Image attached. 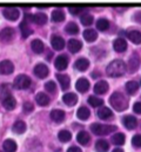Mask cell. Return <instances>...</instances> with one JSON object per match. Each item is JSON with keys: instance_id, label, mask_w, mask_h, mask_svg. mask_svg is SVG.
<instances>
[{"instance_id": "1", "label": "cell", "mask_w": 141, "mask_h": 152, "mask_svg": "<svg viewBox=\"0 0 141 152\" xmlns=\"http://www.w3.org/2000/svg\"><path fill=\"white\" fill-rule=\"evenodd\" d=\"M126 69H127L126 64L122 60L118 59V60H113L108 64V66L106 69V73H107V76L115 78V77L122 76L126 72Z\"/></svg>"}, {"instance_id": "2", "label": "cell", "mask_w": 141, "mask_h": 152, "mask_svg": "<svg viewBox=\"0 0 141 152\" xmlns=\"http://www.w3.org/2000/svg\"><path fill=\"white\" fill-rule=\"evenodd\" d=\"M109 103L116 111H125L128 107V99L121 92H114L109 98Z\"/></svg>"}, {"instance_id": "3", "label": "cell", "mask_w": 141, "mask_h": 152, "mask_svg": "<svg viewBox=\"0 0 141 152\" xmlns=\"http://www.w3.org/2000/svg\"><path fill=\"white\" fill-rule=\"evenodd\" d=\"M91 131L97 136H105L108 133H112L116 131V126L113 125H102L99 123H93L91 125Z\"/></svg>"}, {"instance_id": "4", "label": "cell", "mask_w": 141, "mask_h": 152, "mask_svg": "<svg viewBox=\"0 0 141 152\" xmlns=\"http://www.w3.org/2000/svg\"><path fill=\"white\" fill-rule=\"evenodd\" d=\"M14 86L18 90H26L31 86V78L26 75H19L14 80Z\"/></svg>"}, {"instance_id": "5", "label": "cell", "mask_w": 141, "mask_h": 152, "mask_svg": "<svg viewBox=\"0 0 141 152\" xmlns=\"http://www.w3.org/2000/svg\"><path fill=\"white\" fill-rule=\"evenodd\" d=\"M2 14L8 20H17L20 15V12L15 7H5L2 8Z\"/></svg>"}, {"instance_id": "6", "label": "cell", "mask_w": 141, "mask_h": 152, "mask_svg": "<svg viewBox=\"0 0 141 152\" xmlns=\"http://www.w3.org/2000/svg\"><path fill=\"white\" fill-rule=\"evenodd\" d=\"M139 64H140V57H139L137 53L132 54V56H131V58L128 59V65H127L128 71H129L131 73H134V72L138 70Z\"/></svg>"}, {"instance_id": "7", "label": "cell", "mask_w": 141, "mask_h": 152, "mask_svg": "<svg viewBox=\"0 0 141 152\" xmlns=\"http://www.w3.org/2000/svg\"><path fill=\"white\" fill-rule=\"evenodd\" d=\"M2 106L6 109V110H8V111H11V110H14L15 109V106H17V100L14 99V97L13 96H7V97H5V98H2Z\"/></svg>"}, {"instance_id": "8", "label": "cell", "mask_w": 141, "mask_h": 152, "mask_svg": "<svg viewBox=\"0 0 141 152\" xmlns=\"http://www.w3.org/2000/svg\"><path fill=\"white\" fill-rule=\"evenodd\" d=\"M122 124H124V126H125L126 129L133 130V129L137 127L138 120H137V118L133 117V115H126V117L122 118Z\"/></svg>"}, {"instance_id": "9", "label": "cell", "mask_w": 141, "mask_h": 152, "mask_svg": "<svg viewBox=\"0 0 141 152\" xmlns=\"http://www.w3.org/2000/svg\"><path fill=\"white\" fill-rule=\"evenodd\" d=\"M51 44H52V47L55 51H60V50H63L65 47V40L61 38L60 36H52Z\"/></svg>"}, {"instance_id": "10", "label": "cell", "mask_w": 141, "mask_h": 152, "mask_svg": "<svg viewBox=\"0 0 141 152\" xmlns=\"http://www.w3.org/2000/svg\"><path fill=\"white\" fill-rule=\"evenodd\" d=\"M48 67L45 65V64H38V65H35L34 67V75L38 78H46V77L48 76Z\"/></svg>"}, {"instance_id": "11", "label": "cell", "mask_w": 141, "mask_h": 152, "mask_svg": "<svg viewBox=\"0 0 141 152\" xmlns=\"http://www.w3.org/2000/svg\"><path fill=\"white\" fill-rule=\"evenodd\" d=\"M67 65H68V59H67L66 56H59L54 61V66L59 71H63V70L67 69Z\"/></svg>"}, {"instance_id": "12", "label": "cell", "mask_w": 141, "mask_h": 152, "mask_svg": "<svg viewBox=\"0 0 141 152\" xmlns=\"http://www.w3.org/2000/svg\"><path fill=\"white\" fill-rule=\"evenodd\" d=\"M75 88L81 92V93H85L86 91H88L89 88V81L86 79V78H80L76 83H75Z\"/></svg>"}, {"instance_id": "13", "label": "cell", "mask_w": 141, "mask_h": 152, "mask_svg": "<svg viewBox=\"0 0 141 152\" xmlns=\"http://www.w3.org/2000/svg\"><path fill=\"white\" fill-rule=\"evenodd\" d=\"M67 47L72 53H76L82 48V42L78 39H70L68 44H67Z\"/></svg>"}, {"instance_id": "14", "label": "cell", "mask_w": 141, "mask_h": 152, "mask_svg": "<svg viewBox=\"0 0 141 152\" xmlns=\"http://www.w3.org/2000/svg\"><path fill=\"white\" fill-rule=\"evenodd\" d=\"M0 69L2 75H11L14 71V65L9 60H2L0 64Z\"/></svg>"}, {"instance_id": "15", "label": "cell", "mask_w": 141, "mask_h": 152, "mask_svg": "<svg viewBox=\"0 0 141 152\" xmlns=\"http://www.w3.org/2000/svg\"><path fill=\"white\" fill-rule=\"evenodd\" d=\"M113 47L116 52H124L127 48V42L122 38H116L113 41Z\"/></svg>"}, {"instance_id": "16", "label": "cell", "mask_w": 141, "mask_h": 152, "mask_svg": "<svg viewBox=\"0 0 141 152\" xmlns=\"http://www.w3.org/2000/svg\"><path fill=\"white\" fill-rule=\"evenodd\" d=\"M108 91V84L105 80H100L94 85V92L97 94H105Z\"/></svg>"}, {"instance_id": "17", "label": "cell", "mask_w": 141, "mask_h": 152, "mask_svg": "<svg viewBox=\"0 0 141 152\" xmlns=\"http://www.w3.org/2000/svg\"><path fill=\"white\" fill-rule=\"evenodd\" d=\"M88 66H89V61H88L86 58H80V59H78V60L75 61V64H74V67H75L78 71H81V72L86 71V70L88 69Z\"/></svg>"}, {"instance_id": "18", "label": "cell", "mask_w": 141, "mask_h": 152, "mask_svg": "<svg viewBox=\"0 0 141 152\" xmlns=\"http://www.w3.org/2000/svg\"><path fill=\"white\" fill-rule=\"evenodd\" d=\"M63 100H64V103H65L66 105H68V106H73V105H75V104H76V102H78V97H76V94H75V93L70 92V93L64 94Z\"/></svg>"}, {"instance_id": "19", "label": "cell", "mask_w": 141, "mask_h": 152, "mask_svg": "<svg viewBox=\"0 0 141 152\" xmlns=\"http://www.w3.org/2000/svg\"><path fill=\"white\" fill-rule=\"evenodd\" d=\"M98 117L100 118V119H102V120H107V119H110L112 118V115H113V112L108 109V107H105V106H101L99 110H98Z\"/></svg>"}, {"instance_id": "20", "label": "cell", "mask_w": 141, "mask_h": 152, "mask_svg": "<svg viewBox=\"0 0 141 152\" xmlns=\"http://www.w3.org/2000/svg\"><path fill=\"white\" fill-rule=\"evenodd\" d=\"M2 149L5 152H15L17 150V143L13 139H6L2 143Z\"/></svg>"}, {"instance_id": "21", "label": "cell", "mask_w": 141, "mask_h": 152, "mask_svg": "<svg viewBox=\"0 0 141 152\" xmlns=\"http://www.w3.org/2000/svg\"><path fill=\"white\" fill-rule=\"evenodd\" d=\"M14 37V30L11 27H6L1 30V40L2 41H9Z\"/></svg>"}, {"instance_id": "22", "label": "cell", "mask_w": 141, "mask_h": 152, "mask_svg": "<svg viewBox=\"0 0 141 152\" xmlns=\"http://www.w3.org/2000/svg\"><path fill=\"white\" fill-rule=\"evenodd\" d=\"M12 130H13V132H14V133L20 134V133H23V132H25V131H26V124H25L23 120H17V121L13 124Z\"/></svg>"}, {"instance_id": "23", "label": "cell", "mask_w": 141, "mask_h": 152, "mask_svg": "<svg viewBox=\"0 0 141 152\" xmlns=\"http://www.w3.org/2000/svg\"><path fill=\"white\" fill-rule=\"evenodd\" d=\"M76 140H78L80 144H82V145H87V144L89 143V140H91V137H89L88 132H86V131H80V132L78 133V136H76Z\"/></svg>"}, {"instance_id": "24", "label": "cell", "mask_w": 141, "mask_h": 152, "mask_svg": "<svg viewBox=\"0 0 141 152\" xmlns=\"http://www.w3.org/2000/svg\"><path fill=\"white\" fill-rule=\"evenodd\" d=\"M51 119L55 123H60L65 119V112L63 110H53L51 112Z\"/></svg>"}, {"instance_id": "25", "label": "cell", "mask_w": 141, "mask_h": 152, "mask_svg": "<svg viewBox=\"0 0 141 152\" xmlns=\"http://www.w3.org/2000/svg\"><path fill=\"white\" fill-rule=\"evenodd\" d=\"M57 78L60 83V86L63 90H67L70 87V79L68 76L66 75H57Z\"/></svg>"}, {"instance_id": "26", "label": "cell", "mask_w": 141, "mask_h": 152, "mask_svg": "<svg viewBox=\"0 0 141 152\" xmlns=\"http://www.w3.org/2000/svg\"><path fill=\"white\" fill-rule=\"evenodd\" d=\"M91 115V111L86 107V106H81L78 111H76V117L80 119V120H87Z\"/></svg>"}, {"instance_id": "27", "label": "cell", "mask_w": 141, "mask_h": 152, "mask_svg": "<svg viewBox=\"0 0 141 152\" xmlns=\"http://www.w3.org/2000/svg\"><path fill=\"white\" fill-rule=\"evenodd\" d=\"M127 37H128V39L133 44H137V45L141 44V33L139 31H129L128 34H127Z\"/></svg>"}, {"instance_id": "28", "label": "cell", "mask_w": 141, "mask_h": 152, "mask_svg": "<svg viewBox=\"0 0 141 152\" xmlns=\"http://www.w3.org/2000/svg\"><path fill=\"white\" fill-rule=\"evenodd\" d=\"M35 100H36V103H38L39 105H41V106H46V105H48V103H49V97H48L47 94L40 92V93L36 94Z\"/></svg>"}, {"instance_id": "29", "label": "cell", "mask_w": 141, "mask_h": 152, "mask_svg": "<svg viewBox=\"0 0 141 152\" xmlns=\"http://www.w3.org/2000/svg\"><path fill=\"white\" fill-rule=\"evenodd\" d=\"M109 149V144L105 139H100L95 143V150L98 152H107Z\"/></svg>"}, {"instance_id": "30", "label": "cell", "mask_w": 141, "mask_h": 152, "mask_svg": "<svg viewBox=\"0 0 141 152\" xmlns=\"http://www.w3.org/2000/svg\"><path fill=\"white\" fill-rule=\"evenodd\" d=\"M47 20H48V18H47V15L45 13H36L33 17V21L36 25H39V26L45 25L47 23Z\"/></svg>"}, {"instance_id": "31", "label": "cell", "mask_w": 141, "mask_h": 152, "mask_svg": "<svg viewBox=\"0 0 141 152\" xmlns=\"http://www.w3.org/2000/svg\"><path fill=\"white\" fill-rule=\"evenodd\" d=\"M84 38L86 39L88 42H93L95 39L98 38V33L95 30H92V28H88L84 32Z\"/></svg>"}, {"instance_id": "32", "label": "cell", "mask_w": 141, "mask_h": 152, "mask_svg": "<svg viewBox=\"0 0 141 152\" xmlns=\"http://www.w3.org/2000/svg\"><path fill=\"white\" fill-rule=\"evenodd\" d=\"M20 30H21V36H23V38H27L28 36H31V34L33 33V31L31 30V27L28 26V24H27L26 20L20 24Z\"/></svg>"}, {"instance_id": "33", "label": "cell", "mask_w": 141, "mask_h": 152, "mask_svg": "<svg viewBox=\"0 0 141 152\" xmlns=\"http://www.w3.org/2000/svg\"><path fill=\"white\" fill-rule=\"evenodd\" d=\"M31 47H32V50H33L34 53L39 54V53L44 52V44H42V41L40 39H34L32 41V44H31Z\"/></svg>"}, {"instance_id": "34", "label": "cell", "mask_w": 141, "mask_h": 152, "mask_svg": "<svg viewBox=\"0 0 141 152\" xmlns=\"http://www.w3.org/2000/svg\"><path fill=\"white\" fill-rule=\"evenodd\" d=\"M52 20L55 23H61L65 20V13L61 10H54L52 12Z\"/></svg>"}, {"instance_id": "35", "label": "cell", "mask_w": 141, "mask_h": 152, "mask_svg": "<svg viewBox=\"0 0 141 152\" xmlns=\"http://www.w3.org/2000/svg\"><path fill=\"white\" fill-rule=\"evenodd\" d=\"M139 90V85L137 81H128L126 83V91L128 94H134Z\"/></svg>"}, {"instance_id": "36", "label": "cell", "mask_w": 141, "mask_h": 152, "mask_svg": "<svg viewBox=\"0 0 141 152\" xmlns=\"http://www.w3.org/2000/svg\"><path fill=\"white\" fill-rule=\"evenodd\" d=\"M112 143L115 144V145H122L125 143V134L119 132V133H115L112 136Z\"/></svg>"}, {"instance_id": "37", "label": "cell", "mask_w": 141, "mask_h": 152, "mask_svg": "<svg viewBox=\"0 0 141 152\" xmlns=\"http://www.w3.org/2000/svg\"><path fill=\"white\" fill-rule=\"evenodd\" d=\"M58 138H59L60 142L66 143V142H70V140L72 134H70V131H67V130H61V131L58 133Z\"/></svg>"}, {"instance_id": "38", "label": "cell", "mask_w": 141, "mask_h": 152, "mask_svg": "<svg viewBox=\"0 0 141 152\" xmlns=\"http://www.w3.org/2000/svg\"><path fill=\"white\" fill-rule=\"evenodd\" d=\"M88 104H89L91 106H93V107H98V106H102L104 100H102L101 98L95 97V96H91V97L88 98Z\"/></svg>"}, {"instance_id": "39", "label": "cell", "mask_w": 141, "mask_h": 152, "mask_svg": "<svg viewBox=\"0 0 141 152\" xmlns=\"http://www.w3.org/2000/svg\"><path fill=\"white\" fill-rule=\"evenodd\" d=\"M65 31H66L68 34H76V33L79 32V27H78V25H76L75 23H70V24L66 25Z\"/></svg>"}, {"instance_id": "40", "label": "cell", "mask_w": 141, "mask_h": 152, "mask_svg": "<svg viewBox=\"0 0 141 152\" xmlns=\"http://www.w3.org/2000/svg\"><path fill=\"white\" fill-rule=\"evenodd\" d=\"M109 27V23H108V20L107 19H99L98 21H97V28L99 30V31H106L107 28Z\"/></svg>"}, {"instance_id": "41", "label": "cell", "mask_w": 141, "mask_h": 152, "mask_svg": "<svg viewBox=\"0 0 141 152\" xmlns=\"http://www.w3.org/2000/svg\"><path fill=\"white\" fill-rule=\"evenodd\" d=\"M92 23H93V17H92L91 14L86 13V14L81 15V24H82V25L89 26V25H92Z\"/></svg>"}, {"instance_id": "42", "label": "cell", "mask_w": 141, "mask_h": 152, "mask_svg": "<svg viewBox=\"0 0 141 152\" xmlns=\"http://www.w3.org/2000/svg\"><path fill=\"white\" fill-rule=\"evenodd\" d=\"M45 88H46L47 92H49V93H54L55 90H57V85H55L54 81L49 80V81H47V83L45 84Z\"/></svg>"}, {"instance_id": "43", "label": "cell", "mask_w": 141, "mask_h": 152, "mask_svg": "<svg viewBox=\"0 0 141 152\" xmlns=\"http://www.w3.org/2000/svg\"><path fill=\"white\" fill-rule=\"evenodd\" d=\"M132 144L134 148H141V134H137L132 138Z\"/></svg>"}, {"instance_id": "44", "label": "cell", "mask_w": 141, "mask_h": 152, "mask_svg": "<svg viewBox=\"0 0 141 152\" xmlns=\"http://www.w3.org/2000/svg\"><path fill=\"white\" fill-rule=\"evenodd\" d=\"M33 109H34V106H33V104L31 102H26L24 104V110L26 112H31V111H33Z\"/></svg>"}, {"instance_id": "45", "label": "cell", "mask_w": 141, "mask_h": 152, "mask_svg": "<svg viewBox=\"0 0 141 152\" xmlns=\"http://www.w3.org/2000/svg\"><path fill=\"white\" fill-rule=\"evenodd\" d=\"M70 12L72 14H78V13H80V11L82 10L81 7H79V6H70Z\"/></svg>"}, {"instance_id": "46", "label": "cell", "mask_w": 141, "mask_h": 152, "mask_svg": "<svg viewBox=\"0 0 141 152\" xmlns=\"http://www.w3.org/2000/svg\"><path fill=\"white\" fill-rule=\"evenodd\" d=\"M133 111H134L135 113L141 114V103H135V104L133 105Z\"/></svg>"}, {"instance_id": "47", "label": "cell", "mask_w": 141, "mask_h": 152, "mask_svg": "<svg viewBox=\"0 0 141 152\" xmlns=\"http://www.w3.org/2000/svg\"><path fill=\"white\" fill-rule=\"evenodd\" d=\"M67 152H82L81 149H79L78 146H70V149L67 150Z\"/></svg>"}, {"instance_id": "48", "label": "cell", "mask_w": 141, "mask_h": 152, "mask_svg": "<svg viewBox=\"0 0 141 152\" xmlns=\"http://www.w3.org/2000/svg\"><path fill=\"white\" fill-rule=\"evenodd\" d=\"M134 19H135L138 23H140V24H141V12H138V13H135V15H134Z\"/></svg>"}, {"instance_id": "49", "label": "cell", "mask_w": 141, "mask_h": 152, "mask_svg": "<svg viewBox=\"0 0 141 152\" xmlns=\"http://www.w3.org/2000/svg\"><path fill=\"white\" fill-rule=\"evenodd\" d=\"M113 152H124V150H121V149H115V150H113Z\"/></svg>"}]
</instances>
